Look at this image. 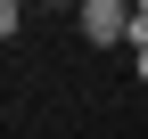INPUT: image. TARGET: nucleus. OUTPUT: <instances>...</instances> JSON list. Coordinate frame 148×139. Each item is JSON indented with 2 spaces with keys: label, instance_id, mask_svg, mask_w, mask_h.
<instances>
[{
  "label": "nucleus",
  "instance_id": "f03ea898",
  "mask_svg": "<svg viewBox=\"0 0 148 139\" xmlns=\"http://www.w3.org/2000/svg\"><path fill=\"white\" fill-rule=\"evenodd\" d=\"M49 8H74V16H82V0H49Z\"/></svg>",
  "mask_w": 148,
  "mask_h": 139
},
{
  "label": "nucleus",
  "instance_id": "7ed1b4c3",
  "mask_svg": "<svg viewBox=\"0 0 148 139\" xmlns=\"http://www.w3.org/2000/svg\"><path fill=\"white\" fill-rule=\"evenodd\" d=\"M140 82H148V49H140Z\"/></svg>",
  "mask_w": 148,
  "mask_h": 139
},
{
  "label": "nucleus",
  "instance_id": "f257e3e1",
  "mask_svg": "<svg viewBox=\"0 0 148 139\" xmlns=\"http://www.w3.org/2000/svg\"><path fill=\"white\" fill-rule=\"evenodd\" d=\"M82 41H90V49L132 41V0H82Z\"/></svg>",
  "mask_w": 148,
  "mask_h": 139
}]
</instances>
